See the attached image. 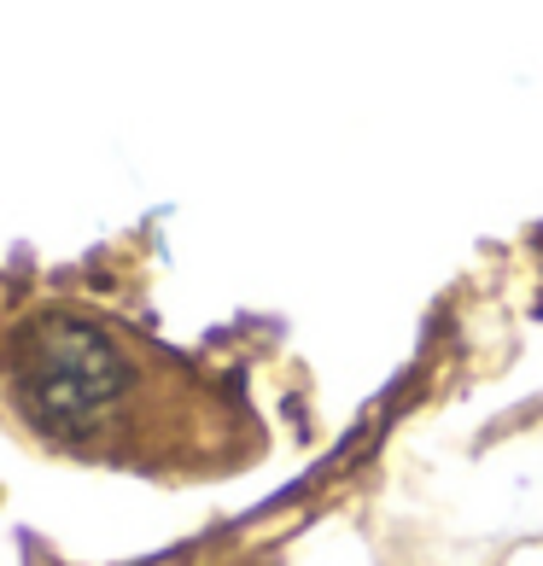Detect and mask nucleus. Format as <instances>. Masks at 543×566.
<instances>
[{
	"label": "nucleus",
	"instance_id": "1",
	"mask_svg": "<svg viewBox=\"0 0 543 566\" xmlns=\"http://www.w3.org/2000/svg\"><path fill=\"white\" fill-rule=\"evenodd\" d=\"M0 421L53 455L146 479L234 473L263 444L234 380L82 298L0 310Z\"/></svg>",
	"mask_w": 543,
	"mask_h": 566
}]
</instances>
